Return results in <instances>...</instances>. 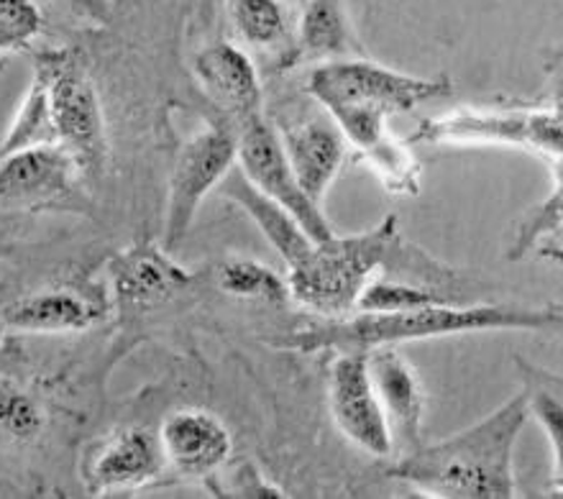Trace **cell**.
<instances>
[{
	"label": "cell",
	"mask_w": 563,
	"mask_h": 499,
	"mask_svg": "<svg viewBox=\"0 0 563 499\" xmlns=\"http://www.w3.org/2000/svg\"><path fill=\"white\" fill-rule=\"evenodd\" d=\"M528 418L526 392H520L451 439L420 443L402 454L389 477L426 497L510 499L518 495L515 446Z\"/></svg>",
	"instance_id": "6da1fadb"
},
{
	"label": "cell",
	"mask_w": 563,
	"mask_h": 499,
	"mask_svg": "<svg viewBox=\"0 0 563 499\" xmlns=\"http://www.w3.org/2000/svg\"><path fill=\"white\" fill-rule=\"evenodd\" d=\"M561 325L559 308H512V306H433L393 310V313H354L339 321H328L312 329L297 331L289 346L335 354H366L379 346L443 339V335L482 333V331H549Z\"/></svg>",
	"instance_id": "7a4b0ae2"
},
{
	"label": "cell",
	"mask_w": 563,
	"mask_h": 499,
	"mask_svg": "<svg viewBox=\"0 0 563 499\" xmlns=\"http://www.w3.org/2000/svg\"><path fill=\"white\" fill-rule=\"evenodd\" d=\"M428 256L416 246H408L397 229V218L387 215L372 231L316 241L310 252L295 267H289L287 290L289 298L300 302L312 313L339 321L356 310L358 295L364 287L377 279L382 269H430Z\"/></svg>",
	"instance_id": "3957f363"
},
{
	"label": "cell",
	"mask_w": 563,
	"mask_h": 499,
	"mask_svg": "<svg viewBox=\"0 0 563 499\" xmlns=\"http://www.w3.org/2000/svg\"><path fill=\"white\" fill-rule=\"evenodd\" d=\"M308 92L325 108L346 142L366 152L387 136L393 115L449 98L453 85L445 75H405L369 59H328L310 69Z\"/></svg>",
	"instance_id": "277c9868"
},
{
	"label": "cell",
	"mask_w": 563,
	"mask_h": 499,
	"mask_svg": "<svg viewBox=\"0 0 563 499\" xmlns=\"http://www.w3.org/2000/svg\"><path fill=\"white\" fill-rule=\"evenodd\" d=\"M36 62L49 80L57 144L75 159L82 177H98L108 159V138L103 106L88 67L75 52H44Z\"/></svg>",
	"instance_id": "5b68a950"
},
{
	"label": "cell",
	"mask_w": 563,
	"mask_h": 499,
	"mask_svg": "<svg viewBox=\"0 0 563 499\" xmlns=\"http://www.w3.org/2000/svg\"><path fill=\"white\" fill-rule=\"evenodd\" d=\"M408 144H497L528 149L561 165V113L559 111H459L420 121Z\"/></svg>",
	"instance_id": "8992f818"
},
{
	"label": "cell",
	"mask_w": 563,
	"mask_h": 499,
	"mask_svg": "<svg viewBox=\"0 0 563 499\" xmlns=\"http://www.w3.org/2000/svg\"><path fill=\"white\" fill-rule=\"evenodd\" d=\"M236 165V134L225 119L187 138L177 152L169 175L167 213H164V248L175 252L190 233L202 200L223 182Z\"/></svg>",
	"instance_id": "52a82bcc"
},
{
	"label": "cell",
	"mask_w": 563,
	"mask_h": 499,
	"mask_svg": "<svg viewBox=\"0 0 563 499\" xmlns=\"http://www.w3.org/2000/svg\"><path fill=\"white\" fill-rule=\"evenodd\" d=\"M231 126L236 134V165L249 182L267 198L279 202L312 241L331 239L335 233L331 221L297 185L282 138L275 126L264 119V113H254L244 121L231 123Z\"/></svg>",
	"instance_id": "ba28073f"
},
{
	"label": "cell",
	"mask_w": 563,
	"mask_h": 499,
	"mask_svg": "<svg viewBox=\"0 0 563 499\" xmlns=\"http://www.w3.org/2000/svg\"><path fill=\"white\" fill-rule=\"evenodd\" d=\"M328 404L343 439L377 458L393 454V435L374 392L364 354H335L328 374Z\"/></svg>",
	"instance_id": "9c48e42d"
},
{
	"label": "cell",
	"mask_w": 563,
	"mask_h": 499,
	"mask_svg": "<svg viewBox=\"0 0 563 499\" xmlns=\"http://www.w3.org/2000/svg\"><path fill=\"white\" fill-rule=\"evenodd\" d=\"M192 275L152 241L123 248L108 262V295L123 315H144L187 290Z\"/></svg>",
	"instance_id": "30bf717a"
},
{
	"label": "cell",
	"mask_w": 563,
	"mask_h": 499,
	"mask_svg": "<svg viewBox=\"0 0 563 499\" xmlns=\"http://www.w3.org/2000/svg\"><path fill=\"white\" fill-rule=\"evenodd\" d=\"M167 469L159 433L146 425H126L108 433L88 451L82 481L90 495H113L139 489L159 479Z\"/></svg>",
	"instance_id": "8fae6325"
},
{
	"label": "cell",
	"mask_w": 563,
	"mask_h": 499,
	"mask_svg": "<svg viewBox=\"0 0 563 499\" xmlns=\"http://www.w3.org/2000/svg\"><path fill=\"white\" fill-rule=\"evenodd\" d=\"M364 356L389 435H393V446H400L402 454H408L422 443V425H426L428 410L426 389H422L416 366L397 346L372 348Z\"/></svg>",
	"instance_id": "7c38bea8"
},
{
	"label": "cell",
	"mask_w": 563,
	"mask_h": 499,
	"mask_svg": "<svg viewBox=\"0 0 563 499\" xmlns=\"http://www.w3.org/2000/svg\"><path fill=\"white\" fill-rule=\"evenodd\" d=\"M106 287L59 285L15 300L3 313L5 329L23 333H80L103 323L113 306Z\"/></svg>",
	"instance_id": "4fadbf2b"
},
{
	"label": "cell",
	"mask_w": 563,
	"mask_h": 499,
	"mask_svg": "<svg viewBox=\"0 0 563 499\" xmlns=\"http://www.w3.org/2000/svg\"><path fill=\"white\" fill-rule=\"evenodd\" d=\"M80 167L59 144L34 146L0 159V206L42 208L69 200Z\"/></svg>",
	"instance_id": "5bb4252c"
},
{
	"label": "cell",
	"mask_w": 563,
	"mask_h": 499,
	"mask_svg": "<svg viewBox=\"0 0 563 499\" xmlns=\"http://www.w3.org/2000/svg\"><path fill=\"white\" fill-rule=\"evenodd\" d=\"M159 443L169 469L190 479L221 472L233 454V439L213 412L185 408L172 412L159 428Z\"/></svg>",
	"instance_id": "9a60e30c"
},
{
	"label": "cell",
	"mask_w": 563,
	"mask_h": 499,
	"mask_svg": "<svg viewBox=\"0 0 563 499\" xmlns=\"http://www.w3.org/2000/svg\"><path fill=\"white\" fill-rule=\"evenodd\" d=\"M192 75L225 121L236 123L262 113L260 73L252 57L236 44L213 42L202 46L192 57Z\"/></svg>",
	"instance_id": "2e32d148"
},
{
	"label": "cell",
	"mask_w": 563,
	"mask_h": 499,
	"mask_svg": "<svg viewBox=\"0 0 563 499\" xmlns=\"http://www.w3.org/2000/svg\"><path fill=\"white\" fill-rule=\"evenodd\" d=\"M279 138L297 185L316 206H323L328 187L346 162V136L333 121L312 119L285 129Z\"/></svg>",
	"instance_id": "e0dca14e"
},
{
	"label": "cell",
	"mask_w": 563,
	"mask_h": 499,
	"mask_svg": "<svg viewBox=\"0 0 563 499\" xmlns=\"http://www.w3.org/2000/svg\"><path fill=\"white\" fill-rule=\"evenodd\" d=\"M218 187H221L223 198L236 202V206L260 225V231L267 236L269 244L275 246V252L282 256V262H285L287 267H295V264L310 252V246L316 244V241L302 231V225L297 223L279 202L256 190L236 165L231 167V171L223 177V182Z\"/></svg>",
	"instance_id": "ac0fdd59"
},
{
	"label": "cell",
	"mask_w": 563,
	"mask_h": 499,
	"mask_svg": "<svg viewBox=\"0 0 563 499\" xmlns=\"http://www.w3.org/2000/svg\"><path fill=\"white\" fill-rule=\"evenodd\" d=\"M358 46L351 36L346 0H302L300 29L289 65L341 59Z\"/></svg>",
	"instance_id": "d6986e66"
},
{
	"label": "cell",
	"mask_w": 563,
	"mask_h": 499,
	"mask_svg": "<svg viewBox=\"0 0 563 499\" xmlns=\"http://www.w3.org/2000/svg\"><path fill=\"white\" fill-rule=\"evenodd\" d=\"M52 144H57V131H54L52 121L49 80H46L44 67L36 62L26 98L21 100L19 113H15L5 138L0 142V159L8 157V154Z\"/></svg>",
	"instance_id": "ffe728a7"
},
{
	"label": "cell",
	"mask_w": 563,
	"mask_h": 499,
	"mask_svg": "<svg viewBox=\"0 0 563 499\" xmlns=\"http://www.w3.org/2000/svg\"><path fill=\"white\" fill-rule=\"evenodd\" d=\"M44 423L42 402L15 379L0 377V448L31 446L42 435Z\"/></svg>",
	"instance_id": "44dd1931"
},
{
	"label": "cell",
	"mask_w": 563,
	"mask_h": 499,
	"mask_svg": "<svg viewBox=\"0 0 563 499\" xmlns=\"http://www.w3.org/2000/svg\"><path fill=\"white\" fill-rule=\"evenodd\" d=\"M522 377H526V400L528 412L538 420L543 433L549 435L553 462H556V477H561V454H563V404H561V377L518 358Z\"/></svg>",
	"instance_id": "7402d4cb"
},
{
	"label": "cell",
	"mask_w": 563,
	"mask_h": 499,
	"mask_svg": "<svg viewBox=\"0 0 563 499\" xmlns=\"http://www.w3.org/2000/svg\"><path fill=\"white\" fill-rule=\"evenodd\" d=\"M216 282L225 295L241 300H262L272 302V306H282L289 300L287 282L279 275H275L269 267L254 262V259H225L216 267Z\"/></svg>",
	"instance_id": "603a6c76"
},
{
	"label": "cell",
	"mask_w": 563,
	"mask_h": 499,
	"mask_svg": "<svg viewBox=\"0 0 563 499\" xmlns=\"http://www.w3.org/2000/svg\"><path fill=\"white\" fill-rule=\"evenodd\" d=\"M433 302H451V298L443 290H438V287L416 285L410 279L385 277L372 279L364 287V292L358 295L354 313H393V310L422 308L433 306Z\"/></svg>",
	"instance_id": "cb8c5ba5"
},
{
	"label": "cell",
	"mask_w": 563,
	"mask_h": 499,
	"mask_svg": "<svg viewBox=\"0 0 563 499\" xmlns=\"http://www.w3.org/2000/svg\"><path fill=\"white\" fill-rule=\"evenodd\" d=\"M364 162L374 169V175L382 179L387 192L393 195H418L420 190V167L412 159L408 142H395L393 136H385L369 149L362 152Z\"/></svg>",
	"instance_id": "d4e9b609"
},
{
	"label": "cell",
	"mask_w": 563,
	"mask_h": 499,
	"mask_svg": "<svg viewBox=\"0 0 563 499\" xmlns=\"http://www.w3.org/2000/svg\"><path fill=\"white\" fill-rule=\"evenodd\" d=\"M229 15L239 36L252 46H275L287 36L279 0H229Z\"/></svg>",
	"instance_id": "484cf974"
},
{
	"label": "cell",
	"mask_w": 563,
	"mask_h": 499,
	"mask_svg": "<svg viewBox=\"0 0 563 499\" xmlns=\"http://www.w3.org/2000/svg\"><path fill=\"white\" fill-rule=\"evenodd\" d=\"M561 182H556L549 198L541 206H533L515 229L512 244L507 248V259L520 262L530 254L541 252L543 241H561Z\"/></svg>",
	"instance_id": "4316f807"
},
{
	"label": "cell",
	"mask_w": 563,
	"mask_h": 499,
	"mask_svg": "<svg viewBox=\"0 0 563 499\" xmlns=\"http://www.w3.org/2000/svg\"><path fill=\"white\" fill-rule=\"evenodd\" d=\"M42 29L44 15L34 0H0V54L26 49Z\"/></svg>",
	"instance_id": "83f0119b"
},
{
	"label": "cell",
	"mask_w": 563,
	"mask_h": 499,
	"mask_svg": "<svg viewBox=\"0 0 563 499\" xmlns=\"http://www.w3.org/2000/svg\"><path fill=\"white\" fill-rule=\"evenodd\" d=\"M213 477L223 479V487H213L218 495L225 497H285L277 487H272L260 472L254 469L249 462H239L229 466L225 464L221 472H216Z\"/></svg>",
	"instance_id": "f1b7e54d"
},
{
	"label": "cell",
	"mask_w": 563,
	"mask_h": 499,
	"mask_svg": "<svg viewBox=\"0 0 563 499\" xmlns=\"http://www.w3.org/2000/svg\"><path fill=\"white\" fill-rule=\"evenodd\" d=\"M3 331H5V323H3V315H0V341H3Z\"/></svg>",
	"instance_id": "f546056e"
},
{
	"label": "cell",
	"mask_w": 563,
	"mask_h": 499,
	"mask_svg": "<svg viewBox=\"0 0 563 499\" xmlns=\"http://www.w3.org/2000/svg\"><path fill=\"white\" fill-rule=\"evenodd\" d=\"M77 3H85V5H88V8L96 5V3H92V0H77Z\"/></svg>",
	"instance_id": "4dcf8cb0"
},
{
	"label": "cell",
	"mask_w": 563,
	"mask_h": 499,
	"mask_svg": "<svg viewBox=\"0 0 563 499\" xmlns=\"http://www.w3.org/2000/svg\"><path fill=\"white\" fill-rule=\"evenodd\" d=\"M300 3H302V0H300Z\"/></svg>",
	"instance_id": "1f68e13d"
}]
</instances>
